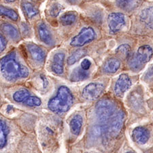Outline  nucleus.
Returning <instances> with one entry per match:
<instances>
[{"label":"nucleus","instance_id":"obj_13","mask_svg":"<svg viewBox=\"0 0 153 153\" xmlns=\"http://www.w3.org/2000/svg\"><path fill=\"white\" fill-rule=\"evenodd\" d=\"M27 47L29 53L33 60L38 61V62H43L45 59L46 55L42 49L33 44H29Z\"/></svg>","mask_w":153,"mask_h":153},{"label":"nucleus","instance_id":"obj_15","mask_svg":"<svg viewBox=\"0 0 153 153\" xmlns=\"http://www.w3.org/2000/svg\"><path fill=\"white\" fill-rule=\"evenodd\" d=\"M38 34L39 38L44 43L47 45H52L53 44V39L50 31L48 30L45 25L44 23H41L38 27Z\"/></svg>","mask_w":153,"mask_h":153},{"label":"nucleus","instance_id":"obj_6","mask_svg":"<svg viewBox=\"0 0 153 153\" xmlns=\"http://www.w3.org/2000/svg\"><path fill=\"white\" fill-rule=\"evenodd\" d=\"M108 24L111 33H118L126 24L125 15L120 12L111 13L108 17Z\"/></svg>","mask_w":153,"mask_h":153},{"label":"nucleus","instance_id":"obj_24","mask_svg":"<svg viewBox=\"0 0 153 153\" xmlns=\"http://www.w3.org/2000/svg\"><path fill=\"white\" fill-rule=\"evenodd\" d=\"M128 64H129V68L135 71H140L143 68L144 65L138 61L135 55H131L128 59Z\"/></svg>","mask_w":153,"mask_h":153},{"label":"nucleus","instance_id":"obj_3","mask_svg":"<svg viewBox=\"0 0 153 153\" xmlns=\"http://www.w3.org/2000/svg\"><path fill=\"white\" fill-rule=\"evenodd\" d=\"M96 112L101 121H107L112 119L117 114L116 113V105L109 100H102L96 105Z\"/></svg>","mask_w":153,"mask_h":153},{"label":"nucleus","instance_id":"obj_2","mask_svg":"<svg viewBox=\"0 0 153 153\" xmlns=\"http://www.w3.org/2000/svg\"><path fill=\"white\" fill-rule=\"evenodd\" d=\"M74 102V97L71 91L65 86L59 88L57 95L51 99L48 103V108L56 113L67 112L71 107Z\"/></svg>","mask_w":153,"mask_h":153},{"label":"nucleus","instance_id":"obj_14","mask_svg":"<svg viewBox=\"0 0 153 153\" xmlns=\"http://www.w3.org/2000/svg\"><path fill=\"white\" fill-rule=\"evenodd\" d=\"M142 0H117V6L125 11H132L142 4Z\"/></svg>","mask_w":153,"mask_h":153},{"label":"nucleus","instance_id":"obj_5","mask_svg":"<svg viewBox=\"0 0 153 153\" xmlns=\"http://www.w3.org/2000/svg\"><path fill=\"white\" fill-rule=\"evenodd\" d=\"M104 88V86L102 83L93 82L88 84L82 91V98L86 101L95 100L102 95Z\"/></svg>","mask_w":153,"mask_h":153},{"label":"nucleus","instance_id":"obj_1","mask_svg":"<svg viewBox=\"0 0 153 153\" xmlns=\"http://www.w3.org/2000/svg\"><path fill=\"white\" fill-rule=\"evenodd\" d=\"M1 72L2 76L9 81L26 78L29 75L28 69L16 61L14 52L1 59Z\"/></svg>","mask_w":153,"mask_h":153},{"label":"nucleus","instance_id":"obj_8","mask_svg":"<svg viewBox=\"0 0 153 153\" xmlns=\"http://www.w3.org/2000/svg\"><path fill=\"white\" fill-rule=\"evenodd\" d=\"M125 121V113L122 110H119L115 117L112 119L110 132L114 135H117L119 134L120 129H122Z\"/></svg>","mask_w":153,"mask_h":153},{"label":"nucleus","instance_id":"obj_31","mask_svg":"<svg viewBox=\"0 0 153 153\" xmlns=\"http://www.w3.org/2000/svg\"><path fill=\"white\" fill-rule=\"evenodd\" d=\"M6 46H7L6 39L1 34V36H0V51H1V53L6 49Z\"/></svg>","mask_w":153,"mask_h":153},{"label":"nucleus","instance_id":"obj_21","mask_svg":"<svg viewBox=\"0 0 153 153\" xmlns=\"http://www.w3.org/2000/svg\"><path fill=\"white\" fill-rule=\"evenodd\" d=\"M118 56L121 59H129L131 56V47L128 44H123L117 48L115 51Z\"/></svg>","mask_w":153,"mask_h":153},{"label":"nucleus","instance_id":"obj_23","mask_svg":"<svg viewBox=\"0 0 153 153\" xmlns=\"http://www.w3.org/2000/svg\"><path fill=\"white\" fill-rule=\"evenodd\" d=\"M76 14L74 12H68V13L63 14L60 18L61 23L65 26L73 24L76 21Z\"/></svg>","mask_w":153,"mask_h":153},{"label":"nucleus","instance_id":"obj_25","mask_svg":"<svg viewBox=\"0 0 153 153\" xmlns=\"http://www.w3.org/2000/svg\"><path fill=\"white\" fill-rule=\"evenodd\" d=\"M30 96V93L27 89H21L14 93V100L16 102H24Z\"/></svg>","mask_w":153,"mask_h":153},{"label":"nucleus","instance_id":"obj_26","mask_svg":"<svg viewBox=\"0 0 153 153\" xmlns=\"http://www.w3.org/2000/svg\"><path fill=\"white\" fill-rule=\"evenodd\" d=\"M0 14H1V16H7L8 18L14 21H17L19 19L18 14L15 11H14L12 9L5 8L3 6H1V7H0Z\"/></svg>","mask_w":153,"mask_h":153},{"label":"nucleus","instance_id":"obj_4","mask_svg":"<svg viewBox=\"0 0 153 153\" xmlns=\"http://www.w3.org/2000/svg\"><path fill=\"white\" fill-rule=\"evenodd\" d=\"M95 32L92 27H84L77 36L71 39L70 45L73 47H81L95 39Z\"/></svg>","mask_w":153,"mask_h":153},{"label":"nucleus","instance_id":"obj_28","mask_svg":"<svg viewBox=\"0 0 153 153\" xmlns=\"http://www.w3.org/2000/svg\"><path fill=\"white\" fill-rule=\"evenodd\" d=\"M23 103L28 106H31V107H36V106H39L42 104V101L38 97L29 96Z\"/></svg>","mask_w":153,"mask_h":153},{"label":"nucleus","instance_id":"obj_11","mask_svg":"<svg viewBox=\"0 0 153 153\" xmlns=\"http://www.w3.org/2000/svg\"><path fill=\"white\" fill-rule=\"evenodd\" d=\"M65 55L62 53H58L53 56L51 69L56 74L61 75L63 73V65Z\"/></svg>","mask_w":153,"mask_h":153},{"label":"nucleus","instance_id":"obj_29","mask_svg":"<svg viewBox=\"0 0 153 153\" xmlns=\"http://www.w3.org/2000/svg\"><path fill=\"white\" fill-rule=\"evenodd\" d=\"M63 9V7L62 6V5L59 3H55L51 6L49 12H50V14L52 16L56 17L60 14V12L62 11Z\"/></svg>","mask_w":153,"mask_h":153},{"label":"nucleus","instance_id":"obj_32","mask_svg":"<svg viewBox=\"0 0 153 153\" xmlns=\"http://www.w3.org/2000/svg\"><path fill=\"white\" fill-rule=\"evenodd\" d=\"M153 78V65L150 67L149 70L146 74V78L148 79V80H149V79H151Z\"/></svg>","mask_w":153,"mask_h":153},{"label":"nucleus","instance_id":"obj_18","mask_svg":"<svg viewBox=\"0 0 153 153\" xmlns=\"http://www.w3.org/2000/svg\"><path fill=\"white\" fill-rule=\"evenodd\" d=\"M1 30L12 39H18L20 38L19 33L17 29L13 25L8 23H4L1 25Z\"/></svg>","mask_w":153,"mask_h":153},{"label":"nucleus","instance_id":"obj_17","mask_svg":"<svg viewBox=\"0 0 153 153\" xmlns=\"http://www.w3.org/2000/svg\"><path fill=\"white\" fill-rule=\"evenodd\" d=\"M120 62L117 59L112 58L106 61L104 65H103V70L105 72L109 74H114L117 72L118 69L120 68Z\"/></svg>","mask_w":153,"mask_h":153},{"label":"nucleus","instance_id":"obj_12","mask_svg":"<svg viewBox=\"0 0 153 153\" xmlns=\"http://www.w3.org/2000/svg\"><path fill=\"white\" fill-rule=\"evenodd\" d=\"M140 19L146 26L153 29V6L143 10L140 14Z\"/></svg>","mask_w":153,"mask_h":153},{"label":"nucleus","instance_id":"obj_16","mask_svg":"<svg viewBox=\"0 0 153 153\" xmlns=\"http://www.w3.org/2000/svg\"><path fill=\"white\" fill-rule=\"evenodd\" d=\"M82 126V117L80 115L76 114L72 118L70 123L71 132L74 135H78L80 133Z\"/></svg>","mask_w":153,"mask_h":153},{"label":"nucleus","instance_id":"obj_34","mask_svg":"<svg viewBox=\"0 0 153 153\" xmlns=\"http://www.w3.org/2000/svg\"><path fill=\"white\" fill-rule=\"evenodd\" d=\"M126 153H134V152H126Z\"/></svg>","mask_w":153,"mask_h":153},{"label":"nucleus","instance_id":"obj_33","mask_svg":"<svg viewBox=\"0 0 153 153\" xmlns=\"http://www.w3.org/2000/svg\"><path fill=\"white\" fill-rule=\"evenodd\" d=\"M7 2H9V3H12V2H14L16 0H6Z\"/></svg>","mask_w":153,"mask_h":153},{"label":"nucleus","instance_id":"obj_22","mask_svg":"<svg viewBox=\"0 0 153 153\" xmlns=\"http://www.w3.org/2000/svg\"><path fill=\"white\" fill-rule=\"evenodd\" d=\"M86 54V51L85 49H78V50L76 51L74 53H72V55L69 56L68 59V64L69 65H71L76 63L81 58L83 57Z\"/></svg>","mask_w":153,"mask_h":153},{"label":"nucleus","instance_id":"obj_9","mask_svg":"<svg viewBox=\"0 0 153 153\" xmlns=\"http://www.w3.org/2000/svg\"><path fill=\"white\" fill-rule=\"evenodd\" d=\"M132 137L134 142L139 144H145L149 141L150 133L149 130L143 127H137L133 131Z\"/></svg>","mask_w":153,"mask_h":153},{"label":"nucleus","instance_id":"obj_20","mask_svg":"<svg viewBox=\"0 0 153 153\" xmlns=\"http://www.w3.org/2000/svg\"><path fill=\"white\" fill-rule=\"evenodd\" d=\"M88 77V73L86 70H83L81 68H77L74 70L71 73L70 80L73 82H78V81H82L85 80Z\"/></svg>","mask_w":153,"mask_h":153},{"label":"nucleus","instance_id":"obj_30","mask_svg":"<svg viewBox=\"0 0 153 153\" xmlns=\"http://www.w3.org/2000/svg\"><path fill=\"white\" fill-rule=\"evenodd\" d=\"M91 61L86 59H84V60L82 61V63H81V68H82L83 70H86V71L89 70V68H91Z\"/></svg>","mask_w":153,"mask_h":153},{"label":"nucleus","instance_id":"obj_27","mask_svg":"<svg viewBox=\"0 0 153 153\" xmlns=\"http://www.w3.org/2000/svg\"><path fill=\"white\" fill-rule=\"evenodd\" d=\"M23 7L24 11L28 18H32L38 14V10L30 3H25L23 5Z\"/></svg>","mask_w":153,"mask_h":153},{"label":"nucleus","instance_id":"obj_7","mask_svg":"<svg viewBox=\"0 0 153 153\" xmlns=\"http://www.w3.org/2000/svg\"><path fill=\"white\" fill-rule=\"evenodd\" d=\"M131 80L127 74H121L116 82L114 86V93L118 97H122L124 93L131 86Z\"/></svg>","mask_w":153,"mask_h":153},{"label":"nucleus","instance_id":"obj_10","mask_svg":"<svg viewBox=\"0 0 153 153\" xmlns=\"http://www.w3.org/2000/svg\"><path fill=\"white\" fill-rule=\"evenodd\" d=\"M153 55L152 48L149 45H144L138 48L137 53L135 54L138 61L143 65L147 63L151 59Z\"/></svg>","mask_w":153,"mask_h":153},{"label":"nucleus","instance_id":"obj_19","mask_svg":"<svg viewBox=\"0 0 153 153\" xmlns=\"http://www.w3.org/2000/svg\"><path fill=\"white\" fill-rule=\"evenodd\" d=\"M0 129H1V137H0V148L1 149L6 146L8 140V135L9 134L10 129L8 126L7 125L4 120H0Z\"/></svg>","mask_w":153,"mask_h":153}]
</instances>
